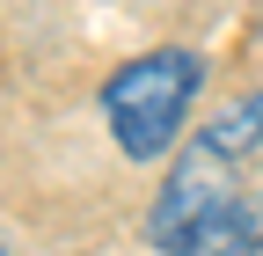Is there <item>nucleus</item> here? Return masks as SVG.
<instances>
[{
    "instance_id": "obj_1",
    "label": "nucleus",
    "mask_w": 263,
    "mask_h": 256,
    "mask_svg": "<svg viewBox=\"0 0 263 256\" xmlns=\"http://www.w3.org/2000/svg\"><path fill=\"white\" fill-rule=\"evenodd\" d=\"M197 81H205V59H197V51H183V44L139 51V59L117 66L110 88H103L110 139L132 154V161H154V154L183 132V110L197 103Z\"/></svg>"
},
{
    "instance_id": "obj_2",
    "label": "nucleus",
    "mask_w": 263,
    "mask_h": 256,
    "mask_svg": "<svg viewBox=\"0 0 263 256\" xmlns=\"http://www.w3.org/2000/svg\"><path fill=\"white\" fill-rule=\"evenodd\" d=\"M256 147H263V88H256V95H241L234 110H219L212 124H197V139L183 147V161L168 169V183H161V198H154V220H146L154 249L168 242L197 205L227 198V190H234V183H227V169H234L241 154H256Z\"/></svg>"
},
{
    "instance_id": "obj_3",
    "label": "nucleus",
    "mask_w": 263,
    "mask_h": 256,
    "mask_svg": "<svg viewBox=\"0 0 263 256\" xmlns=\"http://www.w3.org/2000/svg\"><path fill=\"white\" fill-rule=\"evenodd\" d=\"M161 256H263V198L227 190V198L197 205L183 227L161 242Z\"/></svg>"
},
{
    "instance_id": "obj_4",
    "label": "nucleus",
    "mask_w": 263,
    "mask_h": 256,
    "mask_svg": "<svg viewBox=\"0 0 263 256\" xmlns=\"http://www.w3.org/2000/svg\"><path fill=\"white\" fill-rule=\"evenodd\" d=\"M0 256H8V249H0Z\"/></svg>"
}]
</instances>
